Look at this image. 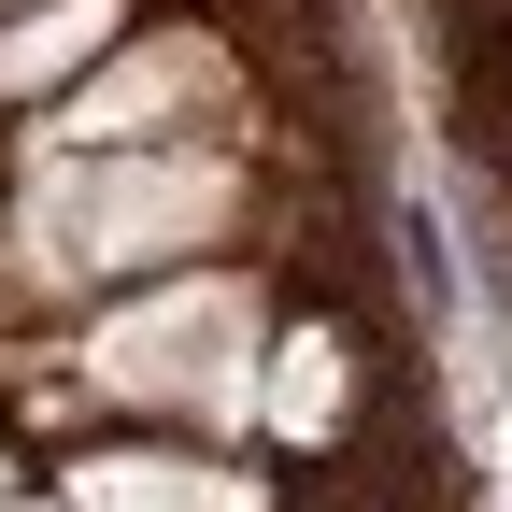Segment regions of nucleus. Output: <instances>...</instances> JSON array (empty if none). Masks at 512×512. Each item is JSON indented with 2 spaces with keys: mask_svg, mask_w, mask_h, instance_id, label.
I'll return each instance as SVG.
<instances>
[{
  "mask_svg": "<svg viewBox=\"0 0 512 512\" xmlns=\"http://www.w3.org/2000/svg\"><path fill=\"white\" fill-rule=\"evenodd\" d=\"M100 384L143 413H242L256 399V299L242 285H157L100 328Z\"/></svg>",
  "mask_w": 512,
  "mask_h": 512,
  "instance_id": "obj_2",
  "label": "nucleus"
},
{
  "mask_svg": "<svg viewBox=\"0 0 512 512\" xmlns=\"http://www.w3.org/2000/svg\"><path fill=\"white\" fill-rule=\"evenodd\" d=\"M228 228V171L214 157H57L29 185V242H43V271H128V256H171V242H200Z\"/></svg>",
  "mask_w": 512,
  "mask_h": 512,
  "instance_id": "obj_1",
  "label": "nucleus"
},
{
  "mask_svg": "<svg viewBox=\"0 0 512 512\" xmlns=\"http://www.w3.org/2000/svg\"><path fill=\"white\" fill-rule=\"evenodd\" d=\"M256 413H271L285 441H328V427H342V342H285V356H271V399H256Z\"/></svg>",
  "mask_w": 512,
  "mask_h": 512,
  "instance_id": "obj_6",
  "label": "nucleus"
},
{
  "mask_svg": "<svg viewBox=\"0 0 512 512\" xmlns=\"http://www.w3.org/2000/svg\"><path fill=\"white\" fill-rule=\"evenodd\" d=\"M185 100H214V43H143L114 86L72 100V143H143V128H171Z\"/></svg>",
  "mask_w": 512,
  "mask_h": 512,
  "instance_id": "obj_3",
  "label": "nucleus"
},
{
  "mask_svg": "<svg viewBox=\"0 0 512 512\" xmlns=\"http://www.w3.org/2000/svg\"><path fill=\"white\" fill-rule=\"evenodd\" d=\"M72 512H256V484L200 470V456H100V470H72Z\"/></svg>",
  "mask_w": 512,
  "mask_h": 512,
  "instance_id": "obj_4",
  "label": "nucleus"
},
{
  "mask_svg": "<svg viewBox=\"0 0 512 512\" xmlns=\"http://www.w3.org/2000/svg\"><path fill=\"white\" fill-rule=\"evenodd\" d=\"M100 43H114V15H100V0H43V15H15V29H0V100H29V86H72Z\"/></svg>",
  "mask_w": 512,
  "mask_h": 512,
  "instance_id": "obj_5",
  "label": "nucleus"
}]
</instances>
